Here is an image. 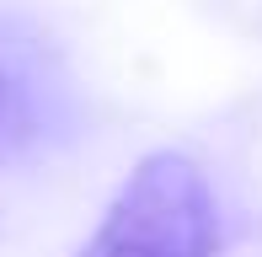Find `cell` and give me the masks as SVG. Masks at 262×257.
<instances>
[{
	"label": "cell",
	"mask_w": 262,
	"mask_h": 257,
	"mask_svg": "<svg viewBox=\"0 0 262 257\" xmlns=\"http://www.w3.org/2000/svg\"><path fill=\"white\" fill-rule=\"evenodd\" d=\"M220 209L193 156L150 150L75 257H214Z\"/></svg>",
	"instance_id": "cell-1"
},
{
	"label": "cell",
	"mask_w": 262,
	"mask_h": 257,
	"mask_svg": "<svg viewBox=\"0 0 262 257\" xmlns=\"http://www.w3.org/2000/svg\"><path fill=\"white\" fill-rule=\"evenodd\" d=\"M27 123H32L27 86H21V80L11 75L6 65H0V139H16V134H27Z\"/></svg>",
	"instance_id": "cell-2"
}]
</instances>
